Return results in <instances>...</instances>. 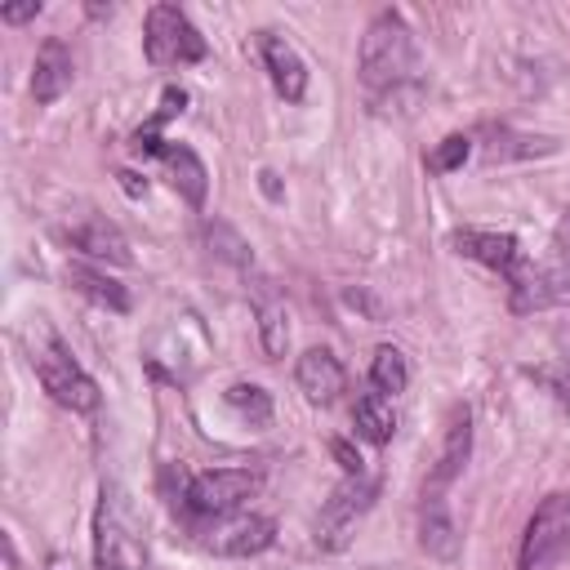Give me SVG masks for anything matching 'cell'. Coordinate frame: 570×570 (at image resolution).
<instances>
[{
  "label": "cell",
  "instance_id": "2",
  "mask_svg": "<svg viewBox=\"0 0 570 570\" xmlns=\"http://www.w3.org/2000/svg\"><path fill=\"white\" fill-rule=\"evenodd\" d=\"M94 570H147V534L134 499L120 485H102L94 512Z\"/></svg>",
  "mask_w": 570,
  "mask_h": 570
},
{
  "label": "cell",
  "instance_id": "17",
  "mask_svg": "<svg viewBox=\"0 0 570 570\" xmlns=\"http://www.w3.org/2000/svg\"><path fill=\"white\" fill-rule=\"evenodd\" d=\"M160 165H165L169 187H174L191 209H200V205H205V191H209V174H205L200 156H196L187 142H169V147L160 151Z\"/></svg>",
  "mask_w": 570,
  "mask_h": 570
},
{
  "label": "cell",
  "instance_id": "27",
  "mask_svg": "<svg viewBox=\"0 0 570 570\" xmlns=\"http://www.w3.org/2000/svg\"><path fill=\"white\" fill-rule=\"evenodd\" d=\"M330 450H334V459H338V468L347 472V476H361L365 472V463H361V454L347 445V441H330Z\"/></svg>",
  "mask_w": 570,
  "mask_h": 570
},
{
  "label": "cell",
  "instance_id": "6",
  "mask_svg": "<svg viewBox=\"0 0 570 570\" xmlns=\"http://www.w3.org/2000/svg\"><path fill=\"white\" fill-rule=\"evenodd\" d=\"M142 49H147L151 67H191V62H200L209 53L205 36L196 31V22L178 4H151L147 9Z\"/></svg>",
  "mask_w": 570,
  "mask_h": 570
},
{
  "label": "cell",
  "instance_id": "25",
  "mask_svg": "<svg viewBox=\"0 0 570 570\" xmlns=\"http://www.w3.org/2000/svg\"><path fill=\"white\" fill-rule=\"evenodd\" d=\"M468 156H472V138L468 134H445L428 156V174H454V169H463Z\"/></svg>",
  "mask_w": 570,
  "mask_h": 570
},
{
  "label": "cell",
  "instance_id": "22",
  "mask_svg": "<svg viewBox=\"0 0 570 570\" xmlns=\"http://www.w3.org/2000/svg\"><path fill=\"white\" fill-rule=\"evenodd\" d=\"M370 383H374V392H383V396L405 392V383H410L405 352H401V347H392V343H383V347L374 352V361H370Z\"/></svg>",
  "mask_w": 570,
  "mask_h": 570
},
{
  "label": "cell",
  "instance_id": "21",
  "mask_svg": "<svg viewBox=\"0 0 570 570\" xmlns=\"http://www.w3.org/2000/svg\"><path fill=\"white\" fill-rule=\"evenodd\" d=\"M223 401H227V410H232L236 419H245L249 428H272V392H267V387H258V383H232V387L223 392Z\"/></svg>",
  "mask_w": 570,
  "mask_h": 570
},
{
  "label": "cell",
  "instance_id": "1",
  "mask_svg": "<svg viewBox=\"0 0 570 570\" xmlns=\"http://www.w3.org/2000/svg\"><path fill=\"white\" fill-rule=\"evenodd\" d=\"M356 76L379 111H410L423 98V58H419L414 31L405 27L396 9H383L365 27Z\"/></svg>",
  "mask_w": 570,
  "mask_h": 570
},
{
  "label": "cell",
  "instance_id": "28",
  "mask_svg": "<svg viewBox=\"0 0 570 570\" xmlns=\"http://www.w3.org/2000/svg\"><path fill=\"white\" fill-rule=\"evenodd\" d=\"M40 13V0H27V4H4L0 9V18L4 22H27V18H36Z\"/></svg>",
  "mask_w": 570,
  "mask_h": 570
},
{
  "label": "cell",
  "instance_id": "10",
  "mask_svg": "<svg viewBox=\"0 0 570 570\" xmlns=\"http://www.w3.org/2000/svg\"><path fill=\"white\" fill-rule=\"evenodd\" d=\"M468 454H472V410H468V405H450V414H445V436H441V454H436V463H432L423 490L450 494V485H454V476L463 472Z\"/></svg>",
  "mask_w": 570,
  "mask_h": 570
},
{
  "label": "cell",
  "instance_id": "20",
  "mask_svg": "<svg viewBox=\"0 0 570 570\" xmlns=\"http://www.w3.org/2000/svg\"><path fill=\"white\" fill-rule=\"evenodd\" d=\"M352 419H356V436H365L370 445H387L396 432V410H392V396H383V392H365L356 401Z\"/></svg>",
  "mask_w": 570,
  "mask_h": 570
},
{
  "label": "cell",
  "instance_id": "23",
  "mask_svg": "<svg viewBox=\"0 0 570 570\" xmlns=\"http://www.w3.org/2000/svg\"><path fill=\"white\" fill-rule=\"evenodd\" d=\"M552 151H557V138H530V134L499 129L494 142L485 147V160H525V156H552Z\"/></svg>",
  "mask_w": 570,
  "mask_h": 570
},
{
  "label": "cell",
  "instance_id": "18",
  "mask_svg": "<svg viewBox=\"0 0 570 570\" xmlns=\"http://www.w3.org/2000/svg\"><path fill=\"white\" fill-rule=\"evenodd\" d=\"M67 285H71L76 294H85L89 303L107 307V312H129V294H125V285H120V281H111V276H107V272H98V267L71 263V267H67Z\"/></svg>",
  "mask_w": 570,
  "mask_h": 570
},
{
  "label": "cell",
  "instance_id": "7",
  "mask_svg": "<svg viewBox=\"0 0 570 570\" xmlns=\"http://www.w3.org/2000/svg\"><path fill=\"white\" fill-rule=\"evenodd\" d=\"M374 494H379V481L374 476H343V485H334V494L321 503V512H316V548H325V552H338L347 539H352V530H356V521L365 517V508L374 503Z\"/></svg>",
  "mask_w": 570,
  "mask_h": 570
},
{
  "label": "cell",
  "instance_id": "9",
  "mask_svg": "<svg viewBox=\"0 0 570 570\" xmlns=\"http://www.w3.org/2000/svg\"><path fill=\"white\" fill-rule=\"evenodd\" d=\"M254 49L263 58V71H267L272 89L285 102H303V94H307V62L298 58V49L285 36H276V31H254Z\"/></svg>",
  "mask_w": 570,
  "mask_h": 570
},
{
  "label": "cell",
  "instance_id": "8",
  "mask_svg": "<svg viewBox=\"0 0 570 570\" xmlns=\"http://www.w3.org/2000/svg\"><path fill=\"white\" fill-rule=\"evenodd\" d=\"M196 543L218 557H258L276 543V521L263 512H232V517H209L205 525H191Z\"/></svg>",
  "mask_w": 570,
  "mask_h": 570
},
{
  "label": "cell",
  "instance_id": "13",
  "mask_svg": "<svg viewBox=\"0 0 570 570\" xmlns=\"http://www.w3.org/2000/svg\"><path fill=\"white\" fill-rule=\"evenodd\" d=\"M419 543L436 561H459L463 534H459L454 512H450V499L441 490H423V499H419Z\"/></svg>",
  "mask_w": 570,
  "mask_h": 570
},
{
  "label": "cell",
  "instance_id": "3",
  "mask_svg": "<svg viewBox=\"0 0 570 570\" xmlns=\"http://www.w3.org/2000/svg\"><path fill=\"white\" fill-rule=\"evenodd\" d=\"M31 370H36V379H40V387L58 401V405H67V410H76V414H89V410H98V383L85 374V365L71 356V347L62 343V334L58 330H49L45 321L36 325V338H31Z\"/></svg>",
  "mask_w": 570,
  "mask_h": 570
},
{
  "label": "cell",
  "instance_id": "19",
  "mask_svg": "<svg viewBox=\"0 0 570 570\" xmlns=\"http://www.w3.org/2000/svg\"><path fill=\"white\" fill-rule=\"evenodd\" d=\"M183 102H187V94H183L178 85H169V89L160 94V107H156V116L129 134V151H134V156H151V160H160V151L169 147V142L160 138V125H165V120H174V116L183 111Z\"/></svg>",
  "mask_w": 570,
  "mask_h": 570
},
{
  "label": "cell",
  "instance_id": "14",
  "mask_svg": "<svg viewBox=\"0 0 570 570\" xmlns=\"http://www.w3.org/2000/svg\"><path fill=\"white\" fill-rule=\"evenodd\" d=\"M294 379H298V392L312 405H334L343 383H347V374H343V365H338V356L330 347H307L298 356V365H294Z\"/></svg>",
  "mask_w": 570,
  "mask_h": 570
},
{
  "label": "cell",
  "instance_id": "26",
  "mask_svg": "<svg viewBox=\"0 0 570 570\" xmlns=\"http://www.w3.org/2000/svg\"><path fill=\"white\" fill-rule=\"evenodd\" d=\"M539 383H548V392H557L561 401H570V361H557V370L552 365H543V370H530Z\"/></svg>",
  "mask_w": 570,
  "mask_h": 570
},
{
  "label": "cell",
  "instance_id": "4",
  "mask_svg": "<svg viewBox=\"0 0 570 570\" xmlns=\"http://www.w3.org/2000/svg\"><path fill=\"white\" fill-rule=\"evenodd\" d=\"M263 490V472L254 468H209V472H191L183 481V508L187 517L196 521H209V517H232L240 512L245 499H254Z\"/></svg>",
  "mask_w": 570,
  "mask_h": 570
},
{
  "label": "cell",
  "instance_id": "12",
  "mask_svg": "<svg viewBox=\"0 0 570 570\" xmlns=\"http://www.w3.org/2000/svg\"><path fill=\"white\" fill-rule=\"evenodd\" d=\"M62 240H67L71 249H80L85 258H94V263H116V267H129V263H134L125 232H120L116 223L98 218V214H85L80 223H71V227L62 232Z\"/></svg>",
  "mask_w": 570,
  "mask_h": 570
},
{
  "label": "cell",
  "instance_id": "5",
  "mask_svg": "<svg viewBox=\"0 0 570 570\" xmlns=\"http://www.w3.org/2000/svg\"><path fill=\"white\" fill-rule=\"evenodd\" d=\"M570 557V494H548L525 521L517 570H557Z\"/></svg>",
  "mask_w": 570,
  "mask_h": 570
},
{
  "label": "cell",
  "instance_id": "15",
  "mask_svg": "<svg viewBox=\"0 0 570 570\" xmlns=\"http://www.w3.org/2000/svg\"><path fill=\"white\" fill-rule=\"evenodd\" d=\"M249 294H254V316H258V343H263L267 361H276L289 347V312H285V298H281V289L267 276H254Z\"/></svg>",
  "mask_w": 570,
  "mask_h": 570
},
{
  "label": "cell",
  "instance_id": "24",
  "mask_svg": "<svg viewBox=\"0 0 570 570\" xmlns=\"http://www.w3.org/2000/svg\"><path fill=\"white\" fill-rule=\"evenodd\" d=\"M205 240H209V249H214L223 263H232V267H240V272H254V254H249L245 236H240L232 223H223V218L205 223Z\"/></svg>",
  "mask_w": 570,
  "mask_h": 570
},
{
  "label": "cell",
  "instance_id": "29",
  "mask_svg": "<svg viewBox=\"0 0 570 570\" xmlns=\"http://www.w3.org/2000/svg\"><path fill=\"white\" fill-rule=\"evenodd\" d=\"M258 187H263V196H267V200H281V196H285V191H281V178H276L272 169H263V174H258Z\"/></svg>",
  "mask_w": 570,
  "mask_h": 570
},
{
  "label": "cell",
  "instance_id": "16",
  "mask_svg": "<svg viewBox=\"0 0 570 570\" xmlns=\"http://www.w3.org/2000/svg\"><path fill=\"white\" fill-rule=\"evenodd\" d=\"M67 89H71V49L58 36H49L36 49V62H31V98L36 102H58Z\"/></svg>",
  "mask_w": 570,
  "mask_h": 570
},
{
  "label": "cell",
  "instance_id": "11",
  "mask_svg": "<svg viewBox=\"0 0 570 570\" xmlns=\"http://www.w3.org/2000/svg\"><path fill=\"white\" fill-rule=\"evenodd\" d=\"M450 249L472 258V263H481V267H490V272H503V276H512L521 267V240L512 232L459 227V232H450Z\"/></svg>",
  "mask_w": 570,
  "mask_h": 570
}]
</instances>
